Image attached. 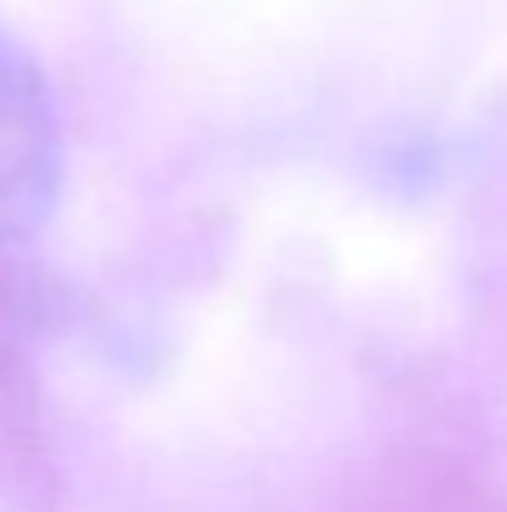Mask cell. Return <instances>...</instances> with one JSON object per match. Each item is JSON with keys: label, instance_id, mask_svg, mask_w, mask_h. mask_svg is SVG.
Segmentation results:
<instances>
[{"label": "cell", "instance_id": "1", "mask_svg": "<svg viewBox=\"0 0 507 512\" xmlns=\"http://www.w3.org/2000/svg\"><path fill=\"white\" fill-rule=\"evenodd\" d=\"M60 115L40 65L0 35V244L30 234L60 194Z\"/></svg>", "mask_w": 507, "mask_h": 512}]
</instances>
